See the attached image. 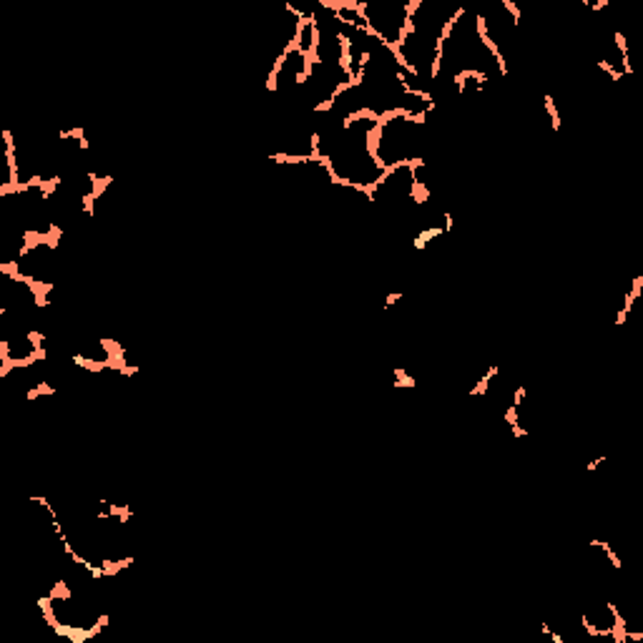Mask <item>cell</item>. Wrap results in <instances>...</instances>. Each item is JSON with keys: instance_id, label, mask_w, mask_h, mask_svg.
I'll return each mask as SVG.
<instances>
[{"instance_id": "6da1fadb", "label": "cell", "mask_w": 643, "mask_h": 643, "mask_svg": "<svg viewBox=\"0 0 643 643\" xmlns=\"http://www.w3.org/2000/svg\"><path fill=\"white\" fill-rule=\"evenodd\" d=\"M503 8L510 13V23H513V25H518L523 20V13H520V8L513 3V0H503Z\"/></svg>"}]
</instances>
